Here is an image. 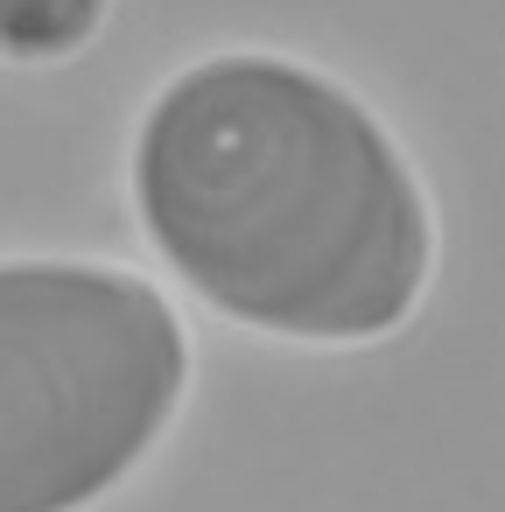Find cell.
<instances>
[{"mask_svg":"<svg viewBox=\"0 0 505 512\" xmlns=\"http://www.w3.org/2000/svg\"><path fill=\"white\" fill-rule=\"evenodd\" d=\"M127 190L162 267L260 337H386L435 267V211L400 141L295 57L225 50L176 71L134 127Z\"/></svg>","mask_w":505,"mask_h":512,"instance_id":"obj_1","label":"cell"},{"mask_svg":"<svg viewBox=\"0 0 505 512\" xmlns=\"http://www.w3.org/2000/svg\"><path fill=\"white\" fill-rule=\"evenodd\" d=\"M113 0H0V57L8 64H57L78 57L106 29Z\"/></svg>","mask_w":505,"mask_h":512,"instance_id":"obj_3","label":"cell"},{"mask_svg":"<svg viewBox=\"0 0 505 512\" xmlns=\"http://www.w3.org/2000/svg\"><path fill=\"white\" fill-rule=\"evenodd\" d=\"M190 393L155 281L106 260H0V512H85L141 470Z\"/></svg>","mask_w":505,"mask_h":512,"instance_id":"obj_2","label":"cell"}]
</instances>
